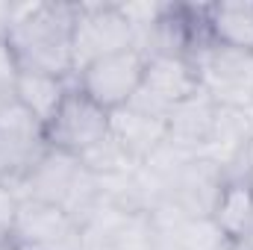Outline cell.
<instances>
[{
  "label": "cell",
  "mask_w": 253,
  "mask_h": 250,
  "mask_svg": "<svg viewBox=\"0 0 253 250\" xmlns=\"http://www.w3.org/2000/svg\"><path fill=\"white\" fill-rule=\"evenodd\" d=\"M109 135L118 141V147L129 156L132 165H141L165 144V118H153L132 106H121L112 112Z\"/></svg>",
  "instance_id": "obj_11"
},
{
  "label": "cell",
  "mask_w": 253,
  "mask_h": 250,
  "mask_svg": "<svg viewBox=\"0 0 253 250\" xmlns=\"http://www.w3.org/2000/svg\"><path fill=\"white\" fill-rule=\"evenodd\" d=\"M109 121L112 112H106L91 97H85L77 85H71L56 115L44 124V141L47 147L80 159L85 150H91L97 141L109 135Z\"/></svg>",
  "instance_id": "obj_3"
},
{
  "label": "cell",
  "mask_w": 253,
  "mask_h": 250,
  "mask_svg": "<svg viewBox=\"0 0 253 250\" xmlns=\"http://www.w3.org/2000/svg\"><path fill=\"white\" fill-rule=\"evenodd\" d=\"M135 47V33L124 18L118 3H77L74 36H71V56L74 74L103 56L121 53Z\"/></svg>",
  "instance_id": "obj_2"
},
{
  "label": "cell",
  "mask_w": 253,
  "mask_h": 250,
  "mask_svg": "<svg viewBox=\"0 0 253 250\" xmlns=\"http://www.w3.org/2000/svg\"><path fill=\"white\" fill-rule=\"evenodd\" d=\"M18 206L21 197L9 183H0V236H12L15 218H18Z\"/></svg>",
  "instance_id": "obj_18"
},
{
  "label": "cell",
  "mask_w": 253,
  "mask_h": 250,
  "mask_svg": "<svg viewBox=\"0 0 253 250\" xmlns=\"http://www.w3.org/2000/svg\"><path fill=\"white\" fill-rule=\"evenodd\" d=\"M80 165H83L88 174L100 177V180H106V177H118V174H126V171L135 168V165L129 162V156L118 147V141H115L112 135H106V138L97 141L91 150H85V153L80 156Z\"/></svg>",
  "instance_id": "obj_16"
},
{
  "label": "cell",
  "mask_w": 253,
  "mask_h": 250,
  "mask_svg": "<svg viewBox=\"0 0 253 250\" xmlns=\"http://www.w3.org/2000/svg\"><path fill=\"white\" fill-rule=\"evenodd\" d=\"M47 150L44 126L18 100L0 109V183L15 186Z\"/></svg>",
  "instance_id": "obj_8"
},
{
  "label": "cell",
  "mask_w": 253,
  "mask_h": 250,
  "mask_svg": "<svg viewBox=\"0 0 253 250\" xmlns=\"http://www.w3.org/2000/svg\"><path fill=\"white\" fill-rule=\"evenodd\" d=\"M251 188H253V171H251Z\"/></svg>",
  "instance_id": "obj_21"
},
{
  "label": "cell",
  "mask_w": 253,
  "mask_h": 250,
  "mask_svg": "<svg viewBox=\"0 0 253 250\" xmlns=\"http://www.w3.org/2000/svg\"><path fill=\"white\" fill-rule=\"evenodd\" d=\"M206 30L212 44L253 53V3L251 0L206 3Z\"/></svg>",
  "instance_id": "obj_12"
},
{
  "label": "cell",
  "mask_w": 253,
  "mask_h": 250,
  "mask_svg": "<svg viewBox=\"0 0 253 250\" xmlns=\"http://www.w3.org/2000/svg\"><path fill=\"white\" fill-rule=\"evenodd\" d=\"M200 91L221 106H253V53L209 44L197 59Z\"/></svg>",
  "instance_id": "obj_7"
},
{
  "label": "cell",
  "mask_w": 253,
  "mask_h": 250,
  "mask_svg": "<svg viewBox=\"0 0 253 250\" xmlns=\"http://www.w3.org/2000/svg\"><path fill=\"white\" fill-rule=\"evenodd\" d=\"M144 62L147 59L135 47H129V50L103 56L97 62L80 68L74 74V85L106 112H115L135 97L141 77H144Z\"/></svg>",
  "instance_id": "obj_4"
},
{
  "label": "cell",
  "mask_w": 253,
  "mask_h": 250,
  "mask_svg": "<svg viewBox=\"0 0 253 250\" xmlns=\"http://www.w3.org/2000/svg\"><path fill=\"white\" fill-rule=\"evenodd\" d=\"M9 239L18 250H85L83 227L62 206L44 200H21Z\"/></svg>",
  "instance_id": "obj_5"
},
{
  "label": "cell",
  "mask_w": 253,
  "mask_h": 250,
  "mask_svg": "<svg viewBox=\"0 0 253 250\" xmlns=\"http://www.w3.org/2000/svg\"><path fill=\"white\" fill-rule=\"evenodd\" d=\"M245 242H248V245L253 248V224H251V230H248V239H245Z\"/></svg>",
  "instance_id": "obj_20"
},
{
  "label": "cell",
  "mask_w": 253,
  "mask_h": 250,
  "mask_svg": "<svg viewBox=\"0 0 253 250\" xmlns=\"http://www.w3.org/2000/svg\"><path fill=\"white\" fill-rule=\"evenodd\" d=\"M12 21H15V3L12 0H0V44L6 42Z\"/></svg>",
  "instance_id": "obj_19"
},
{
  "label": "cell",
  "mask_w": 253,
  "mask_h": 250,
  "mask_svg": "<svg viewBox=\"0 0 253 250\" xmlns=\"http://www.w3.org/2000/svg\"><path fill=\"white\" fill-rule=\"evenodd\" d=\"M165 250H227L230 239L218 230L209 215L200 218H180L162 233Z\"/></svg>",
  "instance_id": "obj_15"
},
{
  "label": "cell",
  "mask_w": 253,
  "mask_h": 250,
  "mask_svg": "<svg viewBox=\"0 0 253 250\" xmlns=\"http://www.w3.org/2000/svg\"><path fill=\"white\" fill-rule=\"evenodd\" d=\"M215 109L218 103L206 91L177 103L165 118V141L183 153H206L215 126Z\"/></svg>",
  "instance_id": "obj_10"
},
{
  "label": "cell",
  "mask_w": 253,
  "mask_h": 250,
  "mask_svg": "<svg viewBox=\"0 0 253 250\" xmlns=\"http://www.w3.org/2000/svg\"><path fill=\"white\" fill-rule=\"evenodd\" d=\"M74 85V77H53V74H36V71H21V80H18V103L36 118L42 121V126L47 124L56 109L62 106V100L68 97Z\"/></svg>",
  "instance_id": "obj_14"
},
{
  "label": "cell",
  "mask_w": 253,
  "mask_h": 250,
  "mask_svg": "<svg viewBox=\"0 0 253 250\" xmlns=\"http://www.w3.org/2000/svg\"><path fill=\"white\" fill-rule=\"evenodd\" d=\"M18 80H21V65L15 59V53L9 50V44H0V109L15 103L18 97Z\"/></svg>",
  "instance_id": "obj_17"
},
{
  "label": "cell",
  "mask_w": 253,
  "mask_h": 250,
  "mask_svg": "<svg viewBox=\"0 0 253 250\" xmlns=\"http://www.w3.org/2000/svg\"><path fill=\"white\" fill-rule=\"evenodd\" d=\"M77 3L74 0H36L15 3V21L6 44L15 53L21 71L74 77L71 36H74Z\"/></svg>",
  "instance_id": "obj_1"
},
{
  "label": "cell",
  "mask_w": 253,
  "mask_h": 250,
  "mask_svg": "<svg viewBox=\"0 0 253 250\" xmlns=\"http://www.w3.org/2000/svg\"><path fill=\"white\" fill-rule=\"evenodd\" d=\"M80 174H83V165L77 156H68V153L47 147L39 156V162L12 188L18 191L21 200H44V203L62 206L71 194V188L77 186Z\"/></svg>",
  "instance_id": "obj_9"
},
{
  "label": "cell",
  "mask_w": 253,
  "mask_h": 250,
  "mask_svg": "<svg viewBox=\"0 0 253 250\" xmlns=\"http://www.w3.org/2000/svg\"><path fill=\"white\" fill-rule=\"evenodd\" d=\"M200 91L197 68L189 59L174 56H150L144 62V77L135 91V97L126 103L138 112H147L153 118H168V112Z\"/></svg>",
  "instance_id": "obj_6"
},
{
  "label": "cell",
  "mask_w": 253,
  "mask_h": 250,
  "mask_svg": "<svg viewBox=\"0 0 253 250\" xmlns=\"http://www.w3.org/2000/svg\"><path fill=\"white\" fill-rule=\"evenodd\" d=\"M209 218L218 224V230L230 242H245L248 239V230H251V224H253L251 180H224Z\"/></svg>",
  "instance_id": "obj_13"
}]
</instances>
